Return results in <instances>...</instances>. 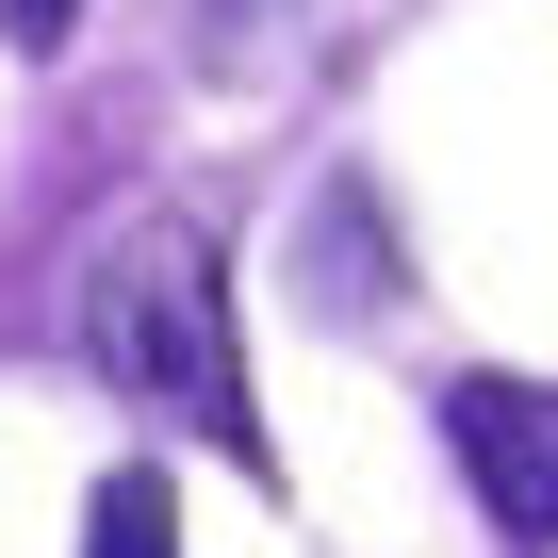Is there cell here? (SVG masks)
<instances>
[{"mask_svg":"<svg viewBox=\"0 0 558 558\" xmlns=\"http://www.w3.org/2000/svg\"><path fill=\"white\" fill-rule=\"evenodd\" d=\"M83 362H99L116 395L181 411L197 444H230L246 476H279V444H263V411H246L230 263H214L197 214H132V230H99V263H83Z\"/></svg>","mask_w":558,"mask_h":558,"instance_id":"cell-1","label":"cell"},{"mask_svg":"<svg viewBox=\"0 0 558 558\" xmlns=\"http://www.w3.org/2000/svg\"><path fill=\"white\" fill-rule=\"evenodd\" d=\"M66 17H83V0H0V34H17V50H66Z\"/></svg>","mask_w":558,"mask_h":558,"instance_id":"cell-4","label":"cell"},{"mask_svg":"<svg viewBox=\"0 0 558 558\" xmlns=\"http://www.w3.org/2000/svg\"><path fill=\"white\" fill-rule=\"evenodd\" d=\"M83 558H181V493H165V460H116V476L83 493Z\"/></svg>","mask_w":558,"mask_h":558,"instance_id":"cell-3","label":"cell"},{"mask_svg":"<svg viewBox=\"0 0 558 558\" xmlns=\"http://www.w3.org/2000/svg\"><path fill=\"white\" fill-rule=\"evenodd\" d=\"M444 460L509 542H558V395L542 378H444Z\"/></svg>","mask_w":558,"mask_h":558,"instance_id":"cell-2","label":"cell"}]
</instances>
